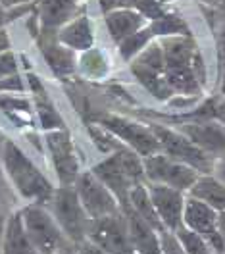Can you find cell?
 Masks as SVG:
<instances>
[{
    "label": "cell",
    "mask_w": 225,
    "mask_h": 254,
    "mask_svg": "<svg viewBox=\"0 0 225 254\" xmlns=\"http://www.w3.org/2000/svg\"><path fill=\"white\" fill-rule=\"evenodd\" d=\"M166 79L173 95L198 96L206 83V67L191 37H164L160 41Z\"/></svg>",
    "instance_id": "1"
},
{
    "label": "cell",
    "mask_w": 225,
    "mask_h": 254,
    "mask_svg": "<svg viewBox=\"0 0 225 254\" xmlns=\"http://www.w3.org/2000/svg\"><path fill=\"white\" fill-rule=\"evenodd\" d=\"M0 158H2V168L8 175L12 187L21 198L35 204H47L50 202L54 187L49 181V177L43 174L35 162H33L14 141L2 139L0 146Z\"/></svg>",
    "instance_id": "2"
},
{
    "label": "cell",
    "mask_w": 225,
    "mask_h": 254,
    "mask_svg": "<svg viewBox=\"0 0 225 254\" xmlns=\"http://www.w3.org/2000/svg\"><path fill=\"white\" fill-rule=\"evenodd\" d=\"M91 172L115 194L121 208L129 204V190L137 183H146L145 160L129 146H117Z\"/></svg>",
    "instance_id": "3"
},
{
    "label": "cell",
    "mask_w": 225,
    "mask_h": 254,
    "mask_svg": "<svg viewBox=\"0 0 225 254\" xmlns=\"http://www.w3.org/2000/svg\"><path fill=\"white\" fill-rule=\"evenodd\" d=\"M50 212L71 245L79 247L85 241H89L93 218L87 214L73 185H62L54 189V194L50 198Z\"/></svg>",
    "instance_id": "4"
},
{
    "label": "cell",
    "mask_w": 225,
    "mask_h": 254,
    "mask_svg": "<svg viewBox=\"0 0 225 254\" xmlns=\"http://www.w3.org/2000/svg\"><path fill=\"white\" fill-rule=\"evenodd\" d=\"M19 210H21L25 233L41 254H58L67 247H75L64 235V231L60 229V225L54 220L49 208L29 202Z\"/></svg>",
    "instance_id": "5"
},
{
    "label": "cell",
    "mask_w": 225,
    "mask_h": 254,
    "mask_svg": "<svg viewBox=\"0 0 225 254\" xmlns=\"http://www.w3.org/2000/svg\"><path fill=\"white\" fill-rule=\"evenodd\" d=\"M150 129L154 131L158 143H160V152L166 156L177 160L181 164H187L200 174H214L216 160L208 156L204 150H200L196 144L179 129H171L162 124H148Z\"/></svg>",
    "instance_id": "6"
},
{
    "label": "cell",
    "mask_w": 225,
    "mask_h": 254,
    "mask_svg": "<svg viewBox=\"0 0 225 254\" xmlns=\"http://www.w3.org/2000/svg\"><path fill=\"white\" fill-rule=\"evenodd\" d=\"M131 73L156 100H169L173 96V91L166 79V64L160 43H150L137 58L131 60Z\"/></svg>",
    "instance_id": "7"
},
{
    "label": "cell",
    "mask_w": 225,
    "mask_h": 254,
    "mask_svg": "<svg viewBox=\"0 0 225 254\" xmlns=\"http://www.w3.org/2000/svg\"><path fill=\"white\" fill-rule=\"evenodd\" d=\"M98 126L106 129L113 139L123 141L125 146L141 154L143 158L160 152V143L148 124H139L119 116H104L98 120Z\"/></svg>",
    "instance_id": "8"
},
{
    "label": "cell",
    "mask_w": 225,
    "mask_h": 254,
    "mask_svg": "<svg viewBox=\"0 0 225 254\" xmlns=\"http://www.w3.org/2000/svg\"><path fill=\"white\" fill-rule=\"evenodd\" d=\"M143 160H145L146 183L168 185V187L189 192V190L193 189L194 183L198 181V177L202 175L198 170L169 158L164 152H156V154L146 156Z\"/></svg>",
    "instance_id": "9"
},
{
    "label": "cell",
    "mask_w": 225,
    "mask_h": 254,
    "mask_svg": "<svg viewBox=\"0 0 225 254\" xmlns=\"http://www.w3.org/2000/svg\"><path fill=\"white\" fill-rule=\"evenodd\" d=\"M89 241L108 254H135L123 212L93 220Z\"/></svg>",
    "instance_id": "10"
},
{
    "label": "cell",
    "mask_w": 225,
    "mask_h": 254,
    "mask_svg": "<svg viewBox=\"0 0 225 254\" xmlns=\"http://www.w3.org/2000/svg\"><path fill=\"white\" fill-rule=\"evenodd\" d=\"M183 225L206 239V243L216 254H225L224 241H222V233H220V212L216 208H212L196 196L187 194Z\"/></svg>",
    "instance_id": "11"
},
{
    "label": "cell",
    "mask_w": 225,
    "mask_h": 254,
    "mask_svg": "<svg viewBox=\"0 0 225 254\" xmlns=\"http://www.w3.org/2000/svg\"><path fill=\"white\" fill-rule=\"evenodd\" d=\"M73 187L77 190L79 200L83 202L87 214L93 220H98V218L112 216V214L121 212V204L115 198V194L93 172L81 174L77 177V181L73 183Z\"/></svg>",
    "instance_id": "12"
},
{
    "label": "cell",
    "mask_w": 225,
    "mask_h": 254,
    "mask_svg": "<svg viewBox=\"0 0 225 254\" xmlns=\"http://www.w3.org/2000/svg\"><path fill=\"white\" fill-rule=\"evenodd\" d=\"M45 143L50 152L52 166L62 185H73L81 175L79 156L75 150V144L71 141V135L65 129H54L45 133Z\"/></svg>",
    "instance_id": "13"
},
{
    "label": "cell",
    "mask_w": 225,
    "mask_h": 254,
    "mask_svg": "<svg viewBox=\"0 0 225 254\" xmlns=\"http://www.w3.org/2000/svg\"><path fill=\"white\" fill-rule=\"evenodd\" d=\"M146 185L162 225L169 231H177L183 225L185 202L189 192L168 187V185H158V183H146Z\"/></svg>",
    "instance_id": "14"
},
{
    "label": "cell",
    "mask_w": 225,
    "mask_h": 254,
    "mask_svg": "<svg viewBox=\"0 0 225 254\" xmlns=\"http://www.w3.org/2000/svg\"><path fill=\"white\" fill-rule=\"evenodd\" d=\"M200 150H204L214 160L225 156V126L218 120H196L183 122L179 127Z\"/></svg>",
    "instance_id": "15"
},
{
    "label": "cell",
    "mask_w": 225,
    "mask_h": 254,
    "mask_svg": "<svg viewBox=\"0 0 225 254\" xmlns=\"http://www.w3.org/2000/svg\"><path fill=\"white\" fill-rule=\"evenodd\" d=\"M125 220H127L129 239L135 249V254H162L160 247V231L143 220L133 208H121Z\"/></svg>",
    "instance_id": "16"
},
{
    "label": "cell",
    "mask_w": 225,
    "mask_h": 254,
    "mask_svg": "<svg viewBox=\"0 0 225 254\" xmlns=\"http://www.w3.org/2000/svg\"><path fill=\"white\" fill-rule=\"evenodd\" d=\"M0 251H2V254H41L25 233L23 220H21V210L12 212L6 218Z\"/></svg>",
    "instance_id": "17"
},
{
    "label": "cell",
    "mask_w": 225,
    "mask_h": 254,
    "mask_svg": "<svg viewBox=\"0 0 225 254\" xmlns=\"http://www.w3.org/2000/svg\"><path fill=\"white\" fill-rule=\"evenodd\" d=\"M56 39L58 43H62L64 47L71 48L73 52L79 50L85 52L95 45V33H93V25L89 21V17L81 16L73 17L71 21H67L56 31Z\"/></svg>",
    "instance_id": "18"
},
{
    "label": "cell",
    "mask_w": 225,
    "mask_h": 254,
    "mask_svg": "<svg viewBox=\"0 0 225 254\" xmlns=\"http://www.w3.org/2000/svg\"><path fill=\"white\" fill-rule=\"evenodd\" d=\"M77 12V0H41L39 4V19L43 33H54L71 21Z\"/></svg>",
    "instance_id": "19"
},
{
    "label": "cell",
    "mask_w": 225,
    "mask_h": 254,
    "mask_svg": "<svg viewBox=\"0 0 225 254\" xmlns=\"http://www.w3.org/2000/svg\"><path fill=\"white\" fill-rule=\"evenodd\" d=\"M45 41L41 43V50L45 60L49 62V67L54 71V75L58 77H67L75 71V56L71 48L64 47L62 43H58L56 35L50 37V33H43Z\"/></svg>",
    "instance_id": "20"
},
{
    "label": "cell",
    "mask_w": 225,
    "mask_h": 254,
    "mask_svg": "<svg viewBox=\"0 0 225 254\" xmlns=\"http://www.w3.org/2000/svg\"><path fill=\"white\" fill-rule=\"evenodd\" d=\"M106 27L113 41L119 45L123 39H127L129 35L141 31L145 27V17L141 16L137 10L133 8H117V10H110L106 14Z\"/></svg>",
    "instance_id": "21"
},
{
    "label": "cell",
    "mask_w": 225,
    "mask_h": 254,
    "mask_svg": "<svg viewBox=\"0 0 225 254\" xmlns=\"http://www.w3.org/2000/svg\"><path fill=\"white\" fill-rule=\"evenodd\" d=\"M29 89L35 95V108L41 120V127L45 131H54V129H65V124L62 120V116L56 112L54 104L50 102V98L47 96V91L43 89L41 81L35 75H29Z\"/></svg>",
    "instance_id": "22"
},
{
    "label": "cell",
    "mask_w": 225,
    "mask_h": 254,
    "mask_svg": "<svg viewBox=\"0 0 225 254\" xmlns=\"http://www.w3.org/2000/svg\"><path fill=\"white\" fill-rule=\"evenodd\" d=\"M189 194L204 200L218 212H225V181H222L214 174L200 175L198 181L193 185V189L189 190Z\"/></svg>",
    "instance_id": "23"
},
{
    "label": "cell",
    "mask_w": 225,
    "mask_h": 254,
    "mask_svg": "<svg viewBox=\"0 0 225 254\" xmlns=\"http://www.w3.org/2000/svg\"><path fill=\"white\" fill-rule=\"evenodd\" d=\"M129 208H133L143 220L150 223L152 227H156L158 231H164L166 227L162 225L160 218H158V212L152 204V198H150V192H148V185L146 183H137L133 189L129 190Z\"/></svg>",
    "instance_id": "24"
},
{
    "label": "cell",
    "mask_w": 225,
    "mask_h": 254,
    "mask_svg": "<svg viewBox=\"0 0 225 254\" xmlns=\"http://www.w3.org/2000/svg\"><path fill=\"white\" fill-rule=\"evenodd\" d=\"M150 29L154 33V37H191V27L187 25V21L183 17L175 14H164L160 19L150 23Z\"/></svg>",
    "instance_id": "25"
},
{
    "label": "cell",
    "mask_w": 225,
    "mask_h": 254,
    "mask_svg": "<svg viewBox=\"0 0 225 254\" xmlns=\"http://www.w3.org/2000/svg\"><path fill=\"white\" fill-rule=\"evenodd\" d=\"M152 39H154L152 29H150V27H143L141 31L129 35L127 39H123V41L119 43V56H121L123 60L131 62L133 58H137V56L152 43Z\"/></svg>",
    "instance_id": "26"
},
{
    "label": "cell",
    "mask_w": 225,
    "mask_h": 254,
    "mask_svg": "<svg viewBox=\"0 0 225 254\" xmlns=\"http://www.w3.org/2000/svg\"><path fill=\"white\" fill-rule=\"evenodd\" d=\"M179 239V243L183 245V249L187 251L189 254H212V247H210L208 243H206V239L200 237L196 231L193 229H189V227H185V225H181L177 231H173Z\"/></svg>",
    "instance_id": "27"
},
{
    "label": "cell",
    "mask_w": 225,
    "mask_h": 254,
    "mask_svg": "<svg viewBox=\"0 0 225 254\" xmlns=\"http://www.w3.org/2000/svg\"><path fill=\"white\" fill-rule=\"evenodd\" d=\"M79 64L83 65L85 73L91 77H102L108 73V60L95 48L85 50V56L79 60Z\"/></svg>",
    "instance_id": "28"
},
{
    "label": "cell",
    "mask_w": 225,
    "mask_h": 254,
    "mask_svg": "<svg viewBox=\"0 0 225 254\" xmlns=\"http://www.w3.org/2000/svg\"><path fill=\"white\" fill-rule=\"evenodd\" d=\"M125 4L127 8L137 10L145 19H150V21H156L166 14L158 0H125Z\"/></svg>",
    "instance_id": "29"
},
{
    "label": "cell",
    "mask_w": 225,
    "mask_h": 254,
    "mask_svg": "<svg viewBox=\"0 0 225 254\" xmlns=\"http://www.w3.org/2000/svg\"><path fill=\"white\" fill-rule=\"evenodd\" d=\"M0 108L4 112H17V114H29L31 102L27 98L17 95H0Z\"/></svg>",
    "instance_id": "30"
},
{
    "label": "cell",
    "mask_w": 225,
    "mask_h": 254,
    "mask_svg": "<svg viewBox=\"0 0 225 254\" xmlns=\"http://www.w3.org/2000/svg\"><path fill=\"white\" fill-rule=\"evenodd\" d=\"M160 247H162V254H189L183 249V245L179 243L175 233L169 231V229L160 231Z\"/></svg>",
    "instance_id": "31"
},
{
    "label": "cell",
    "mask_w": 225,
    "mask_h": 254,
    "mask_svg": "<svg viewBox=\"0 0 225 254\" xmlns=\"http://www.w3.org/2000/svg\"><path fill=\"white\" fill-rule=\"evenodd\" d=\"M25 89L27 87L19 73L0 79V95H19V93H25Z\"/></svg>",
    "instance_id": "32"
},
{
    "label": "cell",
    "mask_w": 225,
    "mask_h": 254,
    "mask_svg": "<svg viewBox=\"0 0 225 254\" xmlns=\"http://www.w3.org/2000/svg\"><path fill=\"white\" fill-rule=\"evenodd\" d=\"M14 200H16L14 187H12V183H10L6 172H2V168H0V208L10 206Z\"/></svg>",
    "instance_id": "33"
},
{
    "label": "cell",
    "mask_w": 225,
    "mask_h": 254,
    "mask_svg": "<svg viewBox=\"0 0 225 254\" xmlns=\"http://www.w3.org/2000/svg\"><path fill=\"white\" fill-rule=\"evenodd\" d=\"M14 73H17V56L10 50L0 52V79L10 77Z\"/></svg>",
    "instance_id": "34"
},
{
    "label": "cell",
    "mask_w": 225,
    "mask_h": 254,
    "mask_svg": "<svg viewBox=\"0 0 225 254\" xmlns=\"http://www.w3.org/2000/svg\"><path fill=\"white\" fill-rule=\"evenodd\" d=\"M79 251L83 254H108V253H104L102 249H98L97 245H93L91 241H85L83 245H79Z\"/></svg>",
    "instance_id": "35"
},
{
    "label": "cell",
    "mask_w": 225,
    "mask_h": 254,
    "mask_svg": "<svg viewBox=\"0 0 225 254\" xmlns=\"http://www.w3.org/2000/svg\"><path fill=\"white\" fill-rule=\"evenodd\" d=\"M218 50H220L222 60L225 62V25L220 29V33H218Z\"/></svg>",
    "instance_id": "36"
},
{
    "label": "cell",
    "mask_w": 225,
    "mask_h": 254,
    "mask_svg": "<svg viewBox=\"0 0 225 254\" xmlns=\"http://www.w3.org/2000/svg\"><path fill=\"white\" fill-rule=\"evenodd\" d=\"M214 175L220 177L222 181H225V156L220 160H216V168H214Z\"/></svg>",
    "instance_id": "37"
},
{
    "label": "cell",
    "mask_w": 225,
    "mask_h": 254,
    "mask_svg": "<svg viewBox=\"0 0 225 254\" xmlns=\"http://www.w3.org/2000/svg\"><path fill=\"white\" fill-rule=\"evenodd\" d=\"M14 16H16L14 12H8V8L0 4V29L4 27V23H8V21H10V19H12Z\"/></svg>",
    "instance_id": "38"
},
{
    "label": "cell",
    "mask_w": 225,
    "mask_h": 254,
    "mask_svg": "<svg viewBox=\"0 0 225 254\" xmlns=\"http://www.w3.org/2000/svg\"><path fill=\"white\" fill-rule=\"evenodd\" d=\"M10 50V37L4 29H0V52Z\"/></svg>",
    "instance_id": "39"
},
{
    "label": "cell",
    "mask_w": 225,
    "mask_h": 254,
    "mask_svg": "<svg viewBox=\"0 0 225 254\" xmlns=\"http://www.w3.org/2000/svg\"><path fill=\"white\" fill-rule=\"evenodd\" d=\"M119 2H125V0H100V6H102L104 12H110V10H113V6H117Z\"/></svg>",
    "instance_id": "40"
},
{
    "label": "cell",
    "mask_w": 225,
    "mask_h": 254,
    "mask_svg": "<svg viewBox=\"0 0 225 254\" xmlns=\"http://www.w3.org/2000/svg\"><path fill=\"white\" fill-rule=\"evenodd\" d=\"M31 0H0V4L2 6H6V8H12V6H19V4H29Z\"/></svg>",
    "instance_id": "41"
},
{
    "label": "cell",
    "mask_w": 225,
    "mask_h": 254,
    "mask_svg": "<svg viewBox=\"0 0 225 254\" xmlns=\"http://www.w3.org/2000/svg\"><path fill=\"white\" fill-rule=\"evenodd\" d=\"M220 233H222V241L225 247V212H220Z\"/></svg>",
    "instance_id": "42"
},
{
    "label": "cell",
    "mask_w": 225,
    "mask_h": 254,
    "mask_svg": "<svg viewBox=\"0 0 225 254\" xmlns=\"http://www.w3.org/2000/svg\"><path fill=\"white\" fill-rule=\"evenodd\" d=\"M218 122H222L225 126V102H220L218 106Z\"/></svg>",
    "instance_id": "43"
},
{
    "label": "cell",
    "mask_w": 225,
    "mask_h": 254,
    "mask_svg": "<svg viewBox=\"0 0 225 254\" xmlns=\"http://www.w3.org/2000/svg\"><path fill=\"white\" fill-rule=\"evenodd\" d=\"M220 93L225 98V64H224V69H222V81H220Z\"/></svg>",
    "instance_id": "44"
},
{
    "label": "cell",
    "mask_w": 225,
    "mask_h": 254,
    "mask_svg": "<svg viewBox=\"0 0 225 254\" xmlns=\"http://www.w3.org/2000/svg\"><path fill=\"white\" fill-rule=\"evenodd\" d=\"M58 254H83V253L79 251V247H67V249H64L62 253Z\"/></svg>",
    "instance_id": "45"
},
{
    "label": "cell",
    "mask_w": 225,
    "mask_h": 254,
    "mask_svg": "<svg viewBox=\"0 0 225 254\" xmlns=\"http://www.w3.org/2000/svg\"><path fill=\"white\" fill-rule=\"evenodd\" d=\"M200 2H206V4H212V6H222L224 0H200Z\"/></svg>",
    "instance_id": "46"
},
{
    "label": "cell",
    "mask_w": 225,
    "mask_h": 254,
    "mask_svg": "<svg viewBox=\"0 0 225 254\" xmlns=\"http://www.w3.org/2000/svg\"><path fill=\"white\" fill-rule=\"evenodd\" d=\"M0 254H2V251H0Z\"/></svg>",
    "instance_id": "47"
},
{
    "label": "cell",
    "mask_w": 225,
    "mask_h": 254,
    "mask_svg": "<svg viewBox=\"0 0 225 254\" xmlns=\"http://www.w3.org/2000/svg\"><path fill=\"white\" fill-rule=\"evenodd\" d=\"M212 254H216V253H212Z\"/></svg>",
    "instance_id": "48"
}]
</instances>
